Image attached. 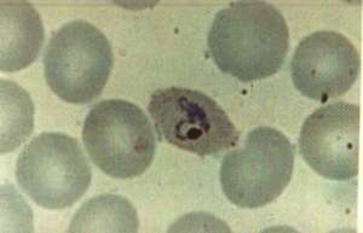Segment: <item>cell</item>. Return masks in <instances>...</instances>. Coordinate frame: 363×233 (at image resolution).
Returning <instances> with one entry per match:
<instances>
[{
	"label": "cell",
	"instance_id": "obj_1",
	"mask_svg": "<svg viewBox=\"0 0 363 233\" xmlns=\"http://www.w3.org/2000/svg\"><path fill=\"white\" fill-rule=\"evenodd\" d=\"M207 44L223 73L257 81L281 69L289 52V27L274 5L238 1L216 15Z\"/></svg>",
	"mask_w": 363,
	"mask_h": 233
},
{
	"label": "cell",
	"instance_id": "obj_2",
	"mask_svg": "<svg viewBox=\"0 0 363 233\" xmlns=\"http://www.w3.org/2000/svg\"><path fill=\"white\" fill-rule=\"evenodd\" d=\"M83 140L95 166L118 179L142 176L157 150L147 115L123 99L102 101L92 107L84 123Z\"/></svg>",
	"mask_w": 363,
	"mask_h": 233
},
{
	"label": "cell",
	"instance_id": "obj_3",
	"mask_svg": "<svg viewBox=\"0 0 363 233\" xmlns=\"http://www.w3.org/2000/svg\"><path fill=\"white\" fill-rule=\"evenodd\" d=\"M294 147L282 132L258 127L244 145L224 156L220 184L233 205L260 208L277 200L292 179Z\"/></svg>",
	"mask_w": 363,
	"mask_h": 233
},
{
	"label": "cell",
	"instance_id": "obj_4",
	"mask_svg": "<svg viewBox=\"0 0 363 233\" xmlns=\"http://www.w3.org/2000/svg\"><path fill=\"white\" fill-rule=\"evenodd\" d=\"M114 64L112 45L86 21H72L50 39L44 52V73L60 98L85 104L97 98L107 85Z\"/></svg>",
	"mask_w": 363,
	"mask_h": 233
},
{
	"label": "cell",
	"instance_id": "obj_5",
	"mask_svg": "<svg viewBox=\"0 0 363 233\" xmlns=\"http://www.w3.org/2000/svg\"><path fill=\"white\" fill-rule=\"evenodd\" d=\"M16 178L26 195L48 209L72 207L90 188V164L78 140L48 132L30 140L20 154Z\"/></svg>",
	"mask_w": 363,
	"mask_h": 233
},
{
	"label": "cell",
	"instance_id": "obj_6",
	"mask_svg": "<svg viewBox=\"0 0 363 233\" xmlns=\"http://www.w3.org/2000/svg\"><path fill=\"white\" fill-rule=\"evenodd\" d=\"M148 111L161 140L201 157L218 155L239 142L227 113L200 91L160 89L152 94Z\"/></svg>",
	"mask_w": 363,
	"mask_h": 233
},
{
	"label": "cell",
	"instance_id": "obj_7",
	"mask_svg": "<svg viewBox=\"0 0 363 233\" xmlns=\"http://www.w3.org/2000/svg\"><path fill=\"white\" fill-rule=\"evenodd\" d=\"M359 107L337 102L315 110L301 126L299 150L320 176L352 179L359 173Z\"/></svg>",
	"mask_w": 363,
	"mask_h": 233
},
{
	"label": "cell",
	"instance_id": "obj_8",
	"mask_svg": "<svg viewBox=\"0 0 363 233\" xmlns=\"http://www.w3.org/2000/svg\"><path fill=\"white\" fill-rule=\"evenodd\" d=\"M361 69L359 51L342 34L320 30L301 41L291 63L294 86L303 96L325 103L350 90Z\"/></svg>",
	"mask_w": 363,
	"mask_h": 233
},
{
	"label": "cell",
	"instance_id": "obj_9",
	"mask_svg": "<svg viewBox=\"0 0 363 233\" xmlns=\"http://www.w3.org/2000/svg\"><path fill=\"white\" fill-rule=\"evenodd\" d=\"M1 55L3 72H17L30 66L44 44V25L33 5L26 1H1Z\"/></svg>",
	"mask_w": 363,
	"mask_h": 233
},
{
	"label": "cell",
	"instance_id": "obj_10",
	"mask_svg": "<svg viewBox=\"0 0 363 233\" xmlns=\"http://www.w3.org/2000/svg\"><path fill=\"white\" fill-rule=\"evenodd\" d=\"M69 232H137L136 209L124 197L102 195L91 198L70 222Z\"/></svg>",
	"mask_w": 363,
	"mask_h": 233
},
{
	"label": "cell",
	"instance_id": "obj_11",
	"mask_svg": "<svg viewBox=\"0 0 363 233\" xmlns=\"http://www.w3.org/2000/svg\"><path fill=\"white\" fill-rule=\"evenodd\" d=\"M34 106L13 81L1 80V152H13L33 131Z\"/></svg>",
	"mask_w": 363,
	"mask_h": 233
}]
</instances>
